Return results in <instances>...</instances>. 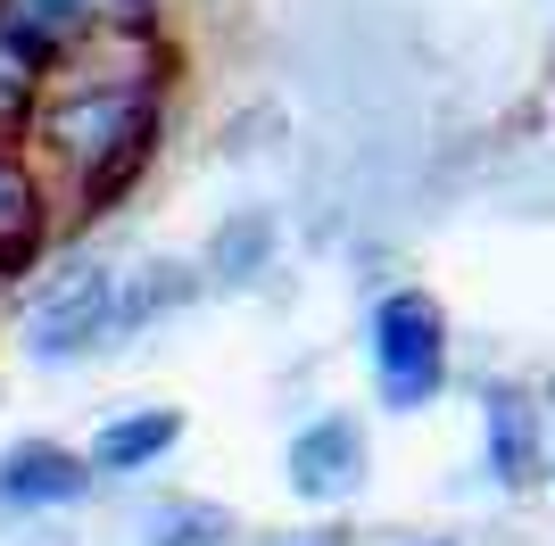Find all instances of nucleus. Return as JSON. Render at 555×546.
Wrapping results in <instances>:
<instances>
[{
  "label": "nucleus",
  "mask_w": 555,
  "mask_h": 546,
  "mask_svg": "<svg viewBox=\"0 0 555 546\" xmlns=\"http://www.w3.org/2000/svg\"><path fill=\"white\" fill-rule=\"evenodd\" d=\"M158 116H166V50H150L141 17H125V25H100V34L59 50L42 108H34V133L75 174V207L100 216L150 166Z\"/></svg>",
  "instance_id": "obj_1"
},
{
  "label": "nucleus",
  "mask_w": 555,
  "mask_h": 546,
  "mask_svg": "<svg viewBox=\"0 0 555 546\" xmlns=\"http://www.w3.org/2000/svg\"><path fill=\"white\" fill-rule=\"evenodd\" d=\"M373 381L398 414H423L448 389V307L431 290H390L373 307Z\"/></svg>",
  "instance_id": "obj_2"
},
{
  "label": "nucleus",
  "mask_w": 555,
  "mask_h": 546,
  "mask_svg": "<svg viewBox=\"0 0 555 546\" xmlns=\"http://www.w3.org/2000/svg\"><path fill=\"white\" fill-rule=\"evenodd\" d=\"M125 323V282L108 265H67L34 298V356L42 364H75L83 348H100Z\"/></svg>",
  "instance_id": "obj_3"
},
{
  "label": "nucleus",
  "mask_w": 555,
  "mask_h": 546,
  "mask_svg": "<svg viewBox=\"0 0 555 546\" xmlns=\"http://www.w3.org/2000/svg\"><path fill=\"white\" fill-rule=\"evenodd\" d=\"M291 497L307 505H348L357 497V480H365V422L357 414H324V422H307L291 439Z\"/></svg>",
  "instance_id": "obj_4"
},
{
  "label": "nucleus",
  "mask_w": 555,
  "mask_h": 546,
  "mask_svg": "<svg viewBox=\"0 0 555 546\" xmlns=\"http://www.w3.org/2000/svg\"><path fill=\"white\" fill-rule=\"evenodd\" d=\"M92 497V455L75 447H50V439H25V447L0 455V505H75Z\"/></svg>",
  "instance_id": "obj_5"
},
{
  "label": "nucleus",
  "mask_w": 555,
  "mask_h": 546,
  "mask_svg": "<svg viewBox=\"0 0 555 546\" xmlns=\"http://www.w3.org/2000/svg\"><path fill=\"white\" fill-rule=\"evenodd\" d=\"M481 431H489V472L506 489H531L539 480V406L514 381H498L481 398Z\"/></svg>",
  "instance_id": "obj_6"
},
{
  "label": "nucleus",
  "mask_w": 555,
  "mask_h": 546,
  "mask_svg": "<svg viewBox=\"0 0 555 546\" xmlns=\"http://www.w3.org/2000/svg\"><path fill=\"white\" fill-rule=\"evenodd\" d=\"M175 439H183V414L175 406H141V414H116L108 431L92 439V464L100 472H141V464H158Z\"/></svg>",
  "instance_id": "obj_7"
},
{
  "label": "nucleus",
  "mask_w": 555,
  "mask_h": 546,
  "mask_svg": "<svg viewBox=\"0 0 555 546\" xmlns=\"http://www.w3.org/2000/svg\"><path fill=\"white\" fill-rule=\"evenodd\" d=\"M34 249H42V182L25 158L0 150V273H25Z\"/></svg>",
  "instance_id": "obj_8"
},
{
  "label": "nucleus",
  "mask_w": 555,
  "mask_h": 546,
  "mask_svg": "<svg viewBox=\"0 0 555 546\" xmlns=\"http://www.w3.org/2000/svg\"><path fill=\"white\" fill-rule=\"evenodd\" d=\"M224 538H232V514L224 505H199V497L158 505V514L141 522V546H224Z\"/></svg>",
  "instance_id": "obj_9"
},
{
  "label": "nucleus",
  "mask_w": 555,
  "mask_h": 546,
  "mask_svg": "<svg viewBox=\"0 0 555 546\" xmlns=\"http://www.w3.org/2000/svg\"><path fill=\"white\" fill-rule=\"evenodd\" d=\"M266 257H274V224H266V216H241V224H224L208 240V273L216 282H257Z\"/></svg>",
  "instance_id": "obj_10"
},
{
  "label": "nucleus",
  "mask_w": 555,
  "mask_h": 546,
  "mask_svg": "<svg viewBox=\"0 0 555 546\" xmlns=\"http://www.w3.org/2000/svg\"><path fill=\"white\" fill-rule=\"evenodd\" d=\"M183 298H191V273H183V265H158L141 290H125V323H116V332H141L150 315H175Z\"/></svg>",
  "instance_id": "obj_11"
},
{
  "label": "nucleus",
  "mask_w": 555,
  "mask_h": 546,
  "mask_svg": "<svg viewBox=\"0 0 555 546\" xmlns=\"http://www.w3.org/2000/svg\"><path fill=\"white\" fill-rule=\"evenodd\" d=\"M125 9H133V17H150V9H141V0H125Z\"/></svg>",
  "instance_id": "obj_12"
},
{
  "label": "nucleus",
  "mask_w": 555,
  "mask_h": 546,
  "mask_svg": "<svg viewBox=\"0 0 555 546\" xmlns=\"http://www.w3.org/2000/svg\"><path fill=\"white\" fill-rule=\"evenodd\" d=\"M423 546H448V538H423Z\"/></svg>",
  "instance_id": "obj_13"
}]
</instances>
